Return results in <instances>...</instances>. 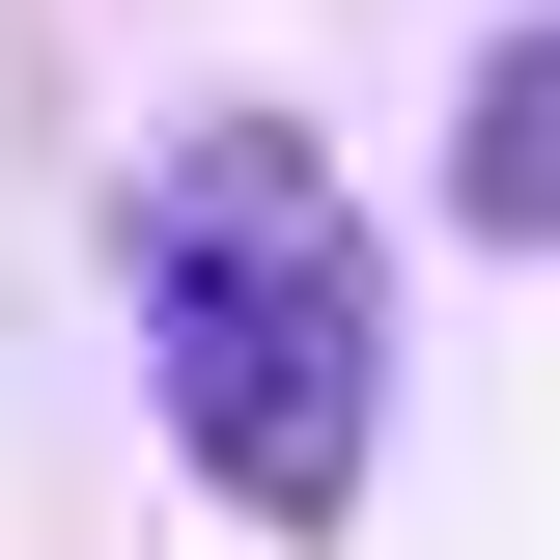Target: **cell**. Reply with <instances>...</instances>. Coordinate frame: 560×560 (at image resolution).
<instances>
[{
    "label": "cell",
    "instance_id": "obj_1",
    "mask_svg": "<svg viewBox=\"0 0 560 560\" xmlns=\"http://www.w3.org/2000/svg\"><path fill=\"white\" fill-rule=\"evenodd\" d=\"M140 364H168V448H197L253 533H337L364 448H393V308H364V197L280 113L168 140L140 168Z\"/></svg>",
    "mask_w": 560,
    "mask_h": 560
},
{
    "label": "cell",
    "instance_id": "obj_2",
    "mask_svg": "<svg viewBox=\"0 0 560 560\" xmlns=\"http://www.w3.org/2000/svg\"><path fill=\"white\" fill-rule=\"evenodd\" d=\"M533 113H560V84H533V57H477V140H448V197H477V224H533V197H560V140H533Z\"/></svg>",
    "mask_w": 560,
    "mask_h": 560
}]
</instances>
